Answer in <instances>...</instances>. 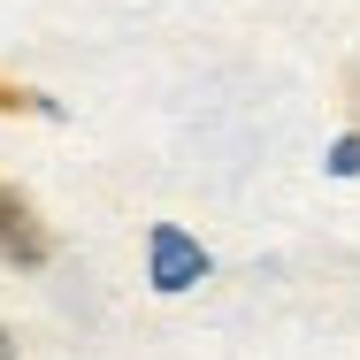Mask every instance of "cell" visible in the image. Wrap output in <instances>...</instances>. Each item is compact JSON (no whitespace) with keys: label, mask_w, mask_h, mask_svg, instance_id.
<instances>
[{"label":"cell","mask_w":360,"mask_h":360,"mask_svg":"<svg viewBox=\"0 0 360 360\" xmlns=\"http://www.w3.org/2000/svg\"><path fill=\"white\" fill-rule=\"evenodd\" d=\"M146 269H153V291H192L207 276V245L184 238L176 222H161V230L146 238Z\"/></svg>","instance_id":"6da1fadb"},{"label":"cell","mask_w":360,"mask_h":360,"mask_svg":"<svg viewBox=\"0 0 360 360\" xmlns=\"http://www.w3.org/2000/svg\"><path fill=\"white\" fill-rule=\"evenodd\" d=\"M46 253H54L46 222L31 215V200H23L15 184H0V261H8V269H46Z\"/></svg>","instance_id":"7a4b0ae2"},{"label":"cell","mask_w":360,"mask_h":360,"mask_svg":"<svg viewBox=\"0 0 360 360\" xmlns=\"http://www.w3.org/2000/svg\"><path fill=\"white\" fill-rule=\"evenodd\" d=\"M0 115H54V100L31 92V84H8V77H0Z\"/></svg>","instance_id":"3957f363"},{"label":"cell","mask_w":360,"mask_h":360,"mask_svg":"<svg viewBox=\"0 0 360 360\" xmlns=\"http://www.w3.org/2000/svg\"><path fill=\"white\" fill-rule=\"evenodd\" d=\"M330 169H338V176H353V169H360V139H338V153H330Z\"/></svg>","instance_id":"277c9868"},{"label":"cell","mask_w":360,"mask_h":360,"mask_svg":"<svg viewBox=\"0 0 360 360\" xmlns=\"http://www.w3.org/2000/svg\"><path fill=\"white\" fill-rule=\"evenodd\" d=\"M0 360H15V338H8V330H0Z\"/></svg>","instance_id":"5b68a950"}]
</instances>
